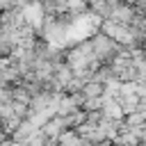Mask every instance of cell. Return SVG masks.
Wrapping results in <instances>:
<instances>
[{"instance_id": "obj_1", "label": "cell", "mask_w": 146, "mask_h": 146, "mask_svg": "<svg viewBox=\"0 0 146 146\" xmlns=\"http://www.w3.org/2000/svg\"><path fill=\"white\" fill-rule=\"evenodd\" d=\"M62 128H64V121L62 119H50V121H46V125H43V135L48 137V141L52 139V137H59V132H62Z\"/></svg>"}, {"instance_id": "obj_2", "label": "cell", "mask_w": 146, "mask_h": 146, "mask_svg": "<svg viewBox=\"0 0 146 146\" xmlns=\"http://www.w3.org/2000/svg\"><path fill=\"white\" fill-rule=\"evenodd\" d=\"M46 144H48V137H46L41 130H39V132H36V130L30 132V135L25 137V141H23V146H46Z\"/></svg>"}]
</instances>
